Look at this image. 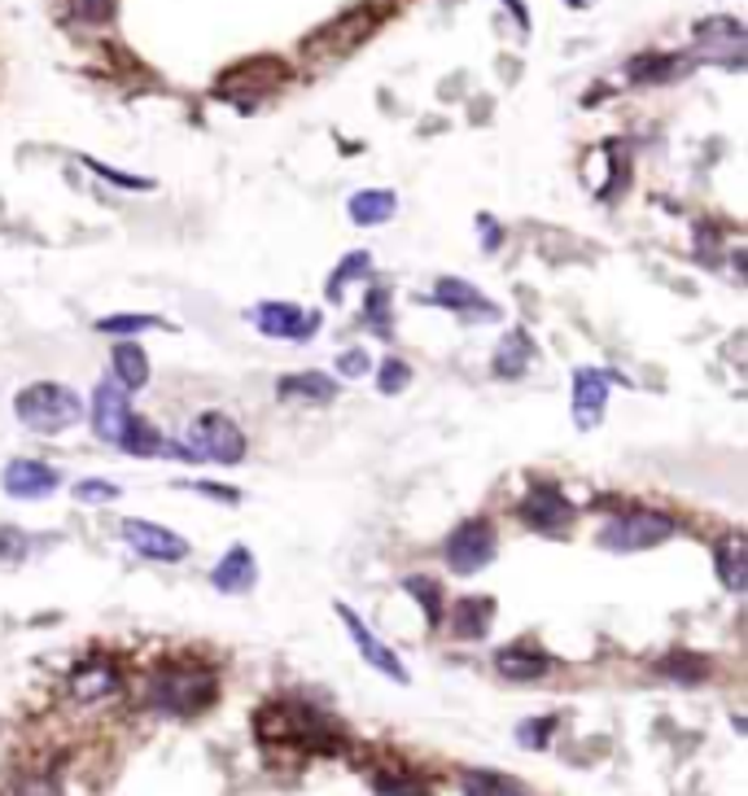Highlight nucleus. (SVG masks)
Wrapping results in <instances>:
<instances>
[{"label": "nucleus", "instance_id": "1", "mask_svg": "<svg viewBox=\"0 0 748 796\" xmlns=\"http://www.w3.org/2000/svg\"><path fill=\"white\" fill-rule=\"evenodd\" d=\"M215 696H219V683L211 670L167 666L149 683V705L162 714H202L206 705H215Z\"/></svg>", "mask_w": 748, "mask_h": 796}, {"label": "nucleus", "instance_id": "2", "mask_svg": "<svg viewBox=\"0 0 748 796\" xmlns=\"http://www.w3.org/2000/svg\"><path fill=\"white\" fill-rule=\"evenodd\" d=\"M18 420L26 424V429H35V433H61V429H70V424H79L83 420V398L75 395L70 386H57V382H35V386H26L22 395H18Z\"/></svg>", "mask_w": 748, "mask_h": 796}, {"label": "nucleus", "instance_id": "3", "mask_svg": "<svg viewBox=\"0 0 748 796\" xmlns=\"http://www.w3.org/2000/svg\"><path fill=\"white\" fill-rule=\"evenodd\" d=\"M675 521L666 512H653V508H635V512H622L613 516L604 530H600V543L609 551H648V547H661L675 538Z\"/></svg>", "mask_w": 748, "mask_h": 796}, {"label": "nucleus", "instance_id": "4", "mask_svg": "<svg viewBox=\"0 0 748 796\" xmlns=\"http://www.w3.org/2000/svg\"><path fill=\"white\" fill-rule=\"evenodd\" d=\"M495 551H499L495 525H490V521H481V516H473V521L455 525V530H451V538H446V565H451V573H460V578L481 573V569L495 560Z\"/></svg>", "mask_w": 748, "mask_h": 796}, {"label": "nucleus", "instance_id": "5", "mask_svg": "<svg viewBox=\"0 0 748 796\" xmlns=\"http://www.w3.org/2000/svg\"><path fill=\"white\" fill-rule=\"evenodd\" d=\"M184 442L197 451V459H215V464H237V459L246 455V433H241L237 420L224 416V411L197 416V424L189 429Z\"/></svg>", "mask_w": 748, "mask_h": 796}, {"label": "nucleus", "instance_id": "6", "mask_svg": "<svg viewBox=\"0 0 748 796\" xmlns=\"http://www.w3.org/2000/svg\"><path fill=\"white\" fill-rule=\"evenodd\" d=\"M118 534H123V543H127L136 556L158 560V565H175V560L189 556V538H180V534L167 530V525L140 521V516H127V521L118 525Z\"/></svg>", "mask_w": 748, "mask_h": 796}, {"label": "nucleus", "instance_id": "7", "mask_svg": "<svg viewBox=\"0 0 748 796\" xmlns=\"http://www.w3.org/2000/svg\"><path fill=\"white\" fill-rule=\"evenodd\" d=\"M250 320L259 325L263 338H276V342H294V338L307 342L311 329H316V316L298 311L294 303H259V307L250 311Z\"/></svg>", "mask_w": 748, "mask_h": 796}, {"label": "nucleus", "instance_id": "8", "mask_svg": "<svg viewBox=\"0 0 748 796\" xmlns=\"http://www.w3.org/2000/svg\"><path fill=\"white\" fill-rule=\"evenodd\" d=\"M521 521L539 534H560L569 521H574V503L556 490V486H534L521 503Z\"/></svg>", "mask_w": 748, "mask_h": 796}, {"label": "nucleus", "instance_id": "9", "mask_svg": "<svg viewBox=\"0 0 748 796\" xmlns=\"http://www.w3.org/2000/svg\"><path fill=\"white\" fill-rule=\"evenodd\" d=\"M127 420H132V398H127V390L118 382H101L92 390V429H97V437L118 446Z\"/></svg>", "mask_w": 748, "mask_h": 796}, {"label": "nucleus", "instance_id": "10", "mask_svg": "<svg viewBox=\"0 0 748 796\" xmlns=\"http://www.w3.org/2000/svg\"><path fill=\"white\" fill-rule=\"evenodd\" d=\"M338 617H342V626L351 630V639H355V648H360V657L373 666V670H381L385 679H394V683H407V666L398 661V652H389L381 639H376L373 630L360 622V613L355 609H347V604H338Z\"/></svg>", "mask_w": 748, "mask_h": 796}, {"label": "nucleus", "instance_id": "11", "mask_svg": "<svg viewBox=\"0 0 748 796\" xmlns=\"http://www.w3.org/2000/svg\"><path fill=\"white\" fill-rule=\"evenodd\" d=\"M0 486L13 499H44V494H53L61 486V477H57V468H48L39 459H9L4 473H0Z\"/></svg>", "mask_w": 748, "mask_h": 796}, {"label": "nucleus", "instance_id": "12", "mask_svg": "<svg viewBox=\"0 0 748 796\" xmlns=\"http://www.w3.org/2000/svg\"><path fill=\"white\" fill-rule=\"evenodd\" d=\"M369 31H373V13H369V9H351L347 18H338L333 26H325L320 35H311L303 48H307V53H347V48H355Z\"/></svg>", "mask_w": 748, "mask_h": 796}, {"label": "nucleus", "instance_id": "13", "mask_svg": "<svg viewBox=\"0 0 748 796\" xmlns=\"http://www.w3.org/2000/svg\"><path fill=\"white\" fill-rule=\"evenodd\" d=\"M609 377L600 373V368H578L574 373V420L582 424V429H596L600 424V411H604V402H609Z\"/></svg>", "mask_w": 748, "mask_h": 796}, {"label": "nucleus", "instance_id": "14", "mask_svg": "<svg viewBox=\"0 0 748 796\" xmlns=\"http://www.w3.org/2000/svg\"><path fill=\"white\" fill-rule=\"evenodd\" d=\"M254 582H259V565H254V556L246 547H233L211 569V587L224 591V595H246V591H254Z\"/></svg>", "mask_w": 748, "mask_h": 796}, {"label": "nucleus", "instance_id": "15", "mask_svg": "<svg viewBox=\"0 0 748 796\" xmlns=\"http://www.w3.org/2000/svg\"><path fill=\"white\" fill-rule=\"evenodd\" d=\"M114 692H118V670L105 666V661H88V666H79V670L70 674V696L83 701V705L105 701V696H114Z\"/></svg>", "mask_w": 748, "mask_h": 796}, {"label": "nucleus", "instance_id": "16", "mask_svg": "<svg viewBox=\"0 0 748 796\" xmlns=\"http://www.w3.org/2000/svg\"><path fill=\"white\" fill-rule=\"evenodd\" d=\"M438 307H451V311H473V316H495V307L481 298V289L477 285H468V281H455V276H442L438 285H433V294H429Z\"/></svg>", "mask_w": 748, "mask_h": 796}, {"label": "nucleus", "instance_id": "17", "mask_svg": "<svg viewBox=\"0 0 748 796\" xmlns=\"http://www.w3.org/2000/svg\"><path fill=\"white\" fill-rule=\"evenodd\" d=\"M495 670H499L503 679H512V683H534V679H543V674L552 670V661H547L543 652L525 648V644H512V648H503V652L495 657Z\"/></svg>", "mask_w": 748, "mask_h": 796}, {"label": "nucleus", "instance_id": "18", "mask_svg": "<svg viewBox=\"0 0 748 796\" xmlns=\"http://www.w3.org/2000/svg\"><path fill=\"white\" fill-rule=\"evenodd\" d=\"M714 565H718V573H723V587L727 591H745L748 587V547L745 538H723V543H714Z\"/></svg>", "mask_w": 748, "mask_h": 796}, {"label": "nucleus", "instance_id": "19", "mask_svg": "<svg viewBox=\"0 0 748 796\" xmlns=\"http://www.w3.org/2000/svg\"><path fill=\"white\" fill-rule=\"evenodd\" d=\"M351 219L360 224V228H376V224H385L394 211H398V197L389 193V189H364V193H355L351 197Z\"/></svg>", "mask_w": 748, "mask_h": 796}, {"label": "nucleus", "instance_id": "20", "mask_svg": "<svg viewBox=\"0 0 748 796\" xmlns=\"http://www.w3.org/2000/svg\"><path fill=\"white\" fill-rule=\"evenodd\" d=\"M281 398H298V402H333L338 398V382H329L325 373H294V377H281Z\"/></svg>", "mask_w": 748, "mask_h": 796}, {"label": "nucleus", "instance_id": "21", "mask_svg": "<svg viewBox=\"0 0 748 796\" xmlns=\"http://www.w3.org/2000/svg\"><path fill=\"white\" fill-rule=\"evenodd\" d=\"M530 360H534V342H530L521 329H512V333L499 342V351H495V373H499V377H521Z\"/></svg>", "mask_w": 748, "mask_h": 796}, {"label": "nucleus", "instance_id": "22", "mask_svg": "<svg viewBox=\"0 0 748 796\" xmlns=\"http://www.w3.org/2000/svg\"><path fill=\"white\" fill-rule=\"evenodd\" d=\"M114 382L123 390H145L149 386V360L140 346H114Z\"/></svg>", "mask_w": 748, "mask_h": 796}, {"label": "nucleus", "instance_id": "23", "mask_svg": "<svg viewBox=\"0 0 748 796\" xmlns=\"http://www.w3.org/2000/svg\"><path fill=\"white\" fill-rule=\"evenodd\" d=\"M460 793L464 796H525V788H521L512 775H499V771H464Z\"/></svg>", "mask_w": 748, "mask_h": 796}, {"label": "nucleus", "instance_id": "24", "mask_svg": "<svg viewBox=\"0 0 748 796\" xmlns=\"http://www.w3.org/2000/svg\"><path fill=\"white\" fill-rule=\"evenodd\" d=\"M118 446H123L127 455H162V451H167L162 433H158L149 420H140V416H132V420H127V429H123Z\"/></svg>", "mask_w": 748, "mask_h": 796}, {"label": "nucleus", "instance_id": "25", "mask_svg": "<svg viewBox=\"0 0 748 796\" xmlns=\"http://www.w3.org/2000/svg\"><path fill=\"white\" fill-rule=\"evenodd\" d=\"M490 600H464L455 604V635L460 639H481L490 630Z\"/></svg>", "mask_w": 748, "mask_h": 796}, {"label": "nucleus", "instance_id": "26", "mask_svg": "<svg viewBox=\"0 0 748 796\" xmlns=\"http://www.w3.org/2000/svg\"><path fill=\"white\" fill-rule=\"evenodd\" d=\"M369 268H373V254H369V250H355V254H347V259L338 263V272L329 276V298L338 303V298H342V289H347L351 281L369 276Z\"/></svg>", "mask_w": 748, "mask_h": 796}, {"label": "nucleus", "instance_id": "27", "mask_svg": "<svg viewBox=\"0 0 748 796\" xmlns=\"http://www.w3.org/2000/svg\"><path fill=\"white\" fill-rule=\"evenodd\" d=\"M145 329H167L158 316H105L97 320V333H110V338H127V333H145Z\"/></svg>", "mask_w": 748, "mask_h": 796}, {"label": "nucleus", "instance_id": "28", "mask_svg": "<svg viewBox=\"0 0 748 796\" xmlns=\"http://www.w3.org/2000/svg\"><path fill=\"white\" fill-rule=\"evenodd\" d=\"M679 70H683L679 57H635V61H631V75L644 79V83H661V79H670V75H679Z\"/></svg>", "mask_w": 748, "mask_h": 796}, {"label": "nucleus", "instance_id": "29", "mask_svg": "<svg viewBox=\"0 0 748 796\" xmlns=\"http://www.w3.org/2000/svg\"><path fill=\"white\" fill-rule=\"evenodd\" d=\"M407 386H411V368H407L403 360H385L381 373H376V390H381V395H398V390H407Z\"/></svg>", "mask_w": 748, "mask_h": 796}, {"label": "nucleus", "instance_id": "30", "mask_svg": "<svg viewBox=\"0 0 748 796\" xmlns=\"http://www.w3.org/2000/svg\"><path fill=\"white\" fill-rule=\"evenodd\" d=\"M403 587H407V591L424 604V617H429V622H438V617H442V591H438L429 578H407Z\"/></svg>", "mask_w": 748, "mask_h": 796}, {"label": "nucleus", "instance_id": "31", "mask_svg": "<svg viewBox=\"0 0 748 796\" xmlns=\"http://www.w3.org/2000/svg\"><path fill=\"white\" fill-rule=\"evenodd\" d=\"M552 731H556V718H530V723L517 727V744L521 749H543Z\"/></svg>", "mask_w": 748, "mask_h": 796}, {"label": "nucleus", "instance_id": "32", "mask_svg": "<svg viewBox=\"0 0 748 796\" xmlns=\"http://www.w3.org/2000/svg\"><path fill=\"white\" fill-rule=\"evenodd\" d=\"M364 325H373V333L389 338V298H385V289H373V294H369V303H364Z\"/></svg>", "mask_w": 748, "mask_h": 796}, {"label": "nucleus", "instance_id": "33", "mask_svg": "<svg viewBox=\"0 0 748 796\" xmlns=\"http://www.w3.org/2000/svg\"><path fill=\"white\" fill-rule=\"evenodd\" d=\"M661 674L683 679V683H701L710 670H705V661H696V657H670V661H661Z\"/></svg>", "mask_w": 748, "mask_h": 796}, {"label": "nucleus", "instance_id": "34", "mask_svg": "<svg viewBox=\"0 0 748 796\" xmlns=\"http://www.w3.org/2000/svg\"><path fill=\"white\" fill-rule=\"evenodd\" d=\"M75 499L79 503H114L118 499V486L114 481H79L75 486Z\"/></svg>", "mask_w": 748, "mask_h": 796}, {"label": "nucleus", "instance_id": "35", "mask_svg": "<svg viewBox=\"0 0 748 796\" xmlns=\"http://www.w3.org/2000/svg\"><path fill=\"white\" fill-rule=\"evenodd\" d=\"M83 167H92L97 175H105L110 184H123V189H149V180H140V175H123V171H114V167H105V162H97V158H83Z\"/></svg>", "mask_w": 748, "mask_h": 796}, {"label": "nucleus", "instance_id": "36", "mask_svg": "<svg viewBox=\"0 0 748 796\" xmlns=\"http://www.w3.org/2000/svg\"><path fill=\"white\" fill-rule=\"evenodd\" d=\"M369 368H373V360H369V351H360V346H355V351H342V360H338V373H342V377H364Z\"/></svg>", "mask_w": 748, "mask_h": 796}, {"label": "nucleus", "instance_id": "37", "mask_svg": "<svg viewBox=\"0 0 748 796\" xmlns=\"http://www.w3.org/2000/svg\"><path fill=\"white\" fill-rule=\"evenodd\" d=\"M189 490H197V494H211V499H224V503H237L241 499V490L237 486H219V481H184Z\"/></svg>", "mask_w": 748, "mask_h": 796}, {"label": "nucleus", "instance_id": "38", "mask_svg": "<svg viewBox=\"0 0 748 796\" xmlns=\"http://www.w3.org/2000/svg\"><path fill=\"white\" fill-rule=\"evenodd\" d=\"M110 4H114V0H75L79 18H88V22H105V18H110Z\"/></svg>", "mask_w": 748, "mask_h": 796}, {"label": "nucleus", "instance_id": "39", "mask_svg": "<svg viewBox=\"0 0 748 796\" xmlns=\"http://www.w3.org/2000/svg\"><path fill=\"white\" fill-rule=\"evenodd\" d=\"M481 237H486V250H495V241H499V232H495V224L481 215Z\"/></svg>", "mask_w": 748, "mask_h": 796}]
</instances>
